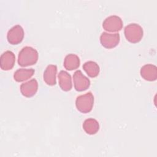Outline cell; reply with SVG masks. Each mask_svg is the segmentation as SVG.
Wrapping results in <instances>:
<instances>
[{"instance_id":"cell-14","label":"cell","mask_w":157,"mask_h":157,"mask_svg":"<svg viewBox=\"0 0 157 157\" xmlns=\"http://www.w3.org/2000/svg\"><path fill=\"white\" fill-rule=\"evenodd\" d=\"M84 131L88 134H94L99 129L98 121L94 118H88L83 123Z\"/></svg>"},{"instance_id":"cell-10","label":"cell","mask_w":157,"mask_h":157,"mask_svg":"<svg viewBox=\"0 0 157 157\" xmlns=\"http://www.w3.org/2000/svg\"><path fill=\"white\" fill-rule=\"evenodd\" d=\"M140 75L146 80L154 81L157 78V67L153 64H145L141 67Z\"/></svg>"},{"instance_id":"cell-6","label":"cell","mask_w":157,"mask_h":157,"mask_svg":"<svg viewBox=\"0 0 157 157\" xmlns=\"http://www.w3.org/2000/svg\"><path fill=\"white\" fill-rule=\"evenodd\" d=\"M73 80L75 89L78 91H82L87 88L90 85V80L85 76L81 71H75L73 75Z\"/></svg>"},{"instance_id":"cell-12","label":"cell","mask_w":157,"mask_h":157,"mask_svg":"<svg viewBox=\"0 0 157 157\" xmlns=\"http://www.w3.org/2000/svg\"><path fill=\"white\" fill-rule=\"evenodd\" d=\"M58 81L60 88L65 91H68L72 88V81L71 75L66 71H61L58 74Z\"/></svg>"},{"instance_id":"cell-1","label":"cell","mask_w":157,"mask_h":157,"mask_svg":"<svg viewBox=\"0 0 157 157\" xmlns=\"http://www.w3.org/2000/svg\"><path fill=\"white\" fill-rule=\"evenodd\" d=\"M37 51L31 47H23L18 54V63L21 66H28L36 63L38 60Z\"/></svg>"},{"instance_id":"cell-9","label":"cell","mask_w":157,"mask_h":157,"mask_svg":"<svg viewBox=\"0 0 157 157\" xmlns=\"http://www.w3.org/2000/svg\"><path fill=\"white\" fill-rule=\"evenodd\" d=\"M38 90V83L35 78H33L20 86L21 94L28 98L34 96Z\"/></svg>"},{"instance_id":"cell-7","label":"cell","mask_w":157,"mask_h":157,"mask_svg":"<svg viewBox=\"0 0 157 157\" xmlns=\"http://www.w3.org/2000/svg\"><path fill=\"white\" fill-rule=\"evenodd\" d=\"M100 42L102 45L105 48H113L116 47L120 42V34L118 33L110 34L104 32L100 36Z\"/></svg>"},{"instance_id":"cell-15","label":"cell","mask_w":157,"mask_h":157,"mask_svg":"<svg viewBox=\"0 0 157 157\" xmlns=\"http://www.w3.org/2000/svg\"><path fill=\"white\" fill-rule=\"evenodd\" d=\"M34 74L33 69H19L14 73L13 78L17 82H23L31 78Z\"/></svg>"},{"instance_id":"cell-13","label":"cell","mask_w":157,"mask_h":157,"mask_svg":"<svg viewBox=\"0 0 157 157\" xmlns=\"http://www.w3.org/2000/svg\"><path fill=\"white\" fill-rule=\"evenodd\" d=\"M80 65V59L75 54H69L66 55L64 61V67L69 71L77 69Z\"/></svg>"},{"instance_id":"cell-5","label":"cell","mask_w":157,"mask_h":157,"mask_svg":"<svg viewBox=\"0 0 157 157\" xmlns=\"http://www.w3.org/2000/svg\"><path fill=\"white\" fill-rule=\"evenodd\" d=\"M24 37V31L23 28L17 25L10 28L7 34V38L8 42L10 44L17 45L20 43Z\"/></svg>"},{"instance_id":"cell-3","label":"cell","mask_w":157,"mask_h":157,"mask_svg":"<svg viewBox=\"0 0 157 157\" xmlns=\"http://www.w3.org/2000/svg\"><path fill=\"white\" fill-rule=\"evenodd\" d=\"M94 96L91 92L78 96L75 101L77 110L82 113H88L93 108Z\"/></svg>"},{"instance_id":"cell-4","label":"cell","mask_w":157,"mask_h":157,"mask_svg":"<svg viewBox=\"0 0 157 157\" xmlns=\"http://www.w3.org/2000/svg\"><path fill=\"white\" fill-rule=\"evenodd\" d=\"M103 28L109 32H117L121 29L123 21L120 17L117 15H111L107 17L102 23Z\"/></svg>"},{"instance_id":"cell-8","label":"cell","mask_w":157,"mask_h":157,"mask_svg":"<svg viewBox=\"0 0 157 157\" xmlns=\"http://www.w3.org/2000/svg\"><path fill=\"white\" fill-rule=\"evenodd\" d=\"M15 61L14 53L9 50L4 52L0 57V66L2 70L7 71L12 69Z\"/></svg>"},{"instance_id":"cell-16","label":"cell","mask_w":157,"mask_h":157,"mask_svg":"<svg viewBox=\"0 0 157 157\" xmlns=\"http://www.w3.org/2000/svg\"><path fill=\"white\" fill-rule=\"evenodd\" d=\"M83 68L90 77H96L99 73V66L93 61H88L83 65Z\"/></svg>"},{"instance_id":"cell-2","label":"cell","mask_w":157,"mask_h":157,"mask_svg":"<svg viewBox=\"0 0 157 157\" xmlns=\"http://www.w3.org/2000/svg\"><path fill=\"white\" fill-rule=\"evenodd\" d=\"M143 34V29L139 24L131 23L124 28L125 37L131 43H137L140 41Z\"/></svg>"},{"instance_id":"cell-11","label":"cell","mask_w":157,"mask_h":157,"mask_svg":"<svg viewBox=\"0 0 157 157\" xmlns=\"http://www.w3.org/2000/svg\"><path fill=\"white\" fill-rule=\"evenodd\" d=\"M57 67L54 64L48 65L44 72V80L48 85H54L56 84V75Z\"/></svg>"}]
</instances>
